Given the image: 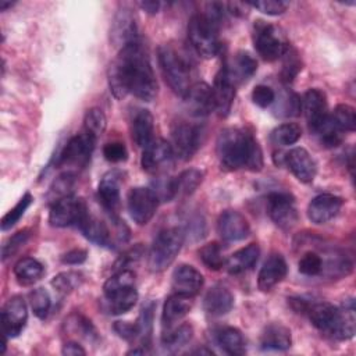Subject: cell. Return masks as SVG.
I'll use <instances>...</instances> for the list:
<instances>
[{
	"label": "cell",
	"mask_w": 356,
	"mask_h": 356,
	"mask_svg": "<svg viewBox=\"0 0 356 356\" xmlns=\"http://www.w3.org/2000/svg\"><path fill=\"white\" fill-rule=\"evenodd\" d=\"M110 90L117 99L128 93L152 102L157 95V81L149 54L143 44L136 40L124 46L108 68Z\"/></svg>",
	"instance_id": "obj_1"
},
{
	"label": "cell",
	"mask_w": 356,
	"mask_h": 356,
	"mask_svg": "<svg viewBox=\"0 0 356 356\" xmlns=\"http://www.w3.org/2000/svg\"><path fill=\"white\" fill-rule=\"evenodd\" d=\"M216 152L227 170L248 168L259 171L263 167V153L253 136L243 128H225L218 134Z\"/></svg>",
	"instance_id": "obj_2"
},
{
	"label": "cell",
	"mask_w": 356,
	"mask_h": 356,
	"mask_svg": "<svg viewBox=\"0 0 356 356\" xmlns=\"http://www.w3.org/2000/svg\"><path fill=\"white\" fill-rule=\"evenodd\" d=\"M306 313L312 324L325 335L335 339H349L355 335L356 317L353 300L349 302V306L345 305L343 309H338L327 302H312Z\"/></svg>",
	"instance_id": "obj_3"
},
{
	"label": "cell",
	"mask_w": 356,
	"mask_h": 356,
	"mask_svg": "<svg viewBox=\"0 0 356 356\" xmlns=\"http://www.w3.org/2000/svg\"><path fill=\"white\" fill-rule=\"evenodd\" d=\"M159 63L163 76L174 93L185 96L191 88V67L188 61L170 44L159 49Z\"/></svg>",
	"instance_id": "obj_4"
},
{
	"label": "cell",
	"mask_w": 356,
	"mask_h": 356,
	"mask_svg": "<svg viewBox=\"0 0 356 356\" xmlns=\"http://www.w3.org/2000/svg\"><path fill=\"white\" fill-rule=\"evenodd\" d=\"M188 38L195 51L204 58L217 56L221 49L218 25L204 14H195L191 18L188 25Z\"/></svg>",
	"instance_id": "obj_5"
},
{
	"label": "cell",
	"mask_w": 356,
	"mask_h": 356,
	"mask_svg": "<svg viewBox=\"0 0 356 356\" xmlns=\"http://www.w3.org/2000/svg\"><path fill=\"white\" fill-rule=\"evenodd\" d=\"M184 242V234L179 228H165L154 238L149 252V268L153 273L165 270L177 257Z\"/></svg>",
	"instance_id": "obj_6"
},
{
	"label": "cell",
	"mask_w": 356,
	"mask_h": 356,
	"mask_svg": "<svg viewBox=\"0 0 356 356\" xmlns=\"http://www.w3.org/2000/svg\"><path fill=\"white\" fill-rule=\"evenodd\" d=\"M95 143H96V139L88 135L86 132L72 136L65 143L63 150L58 153L56 165L65 167L68 168L70 172H72L71 170L86 167V164L90 160V154L93 152Z\"/></svg>",
	"instance_id": "obj_7"
},
{
	"label": "cell",
	"mask_w": 356,
	"mask_h": 356,
	"mask_svg": "<svg viewBox=\"0 0 356 356\" xmlns=\"http://www.w3.org/2000/svg\"><path fill=\"white\" fill-rule=\"evenodd\" d=\"M253 42L259 56L267 61L280 58L288 47V43L285 42L280 29L264 21H257L254 24Z\"/></svg>",
	"instance_id": "obj_8"
},
{
	"label": "cell",
	"mask_w": 356,
	"mask_h": 356,
	"mask_svg": "<svg viewBox=\"0 0 356 356\" xmlns=\"http://www.w3.org/2000/svg\"><path fill=\"white\" fill-rule=\"evenodd\" d=\"M86 214H88V207L82 199L67 196L51 204L50 213H49V222L50 225L58 227V228L79 225V222Z\"/></svg>",
	"instance_id": "obj_9"
},
{
	"label": "cell",
	"mask_w": 356,
	"mask_h": 356,
	"mask_svg": "<svg viewBox=\"0 0 356 356\" xmlns=\"http://www.w3.org/2000/svg\"><path fill=\"white\" fill-rule=\"evenodd\" d=\"M159 206V197L152 188L136 186L128 193V211L131 218L139 224H147L156 214Z\"/></svg>",
	"instance_id": "obj_10"
},
{
	"label": "cell",
	"mask_w": 356,
	"mask_h": 356,
	"mask_svg": "<svg viewBox=\"0 0 356 356\" xmlns=\"http://www.w3.org/2000/svg\"><path fill=\"white\" fill-rule=\"evenodd\" d=\"M202 135H203V131L199 125H195L186 121L177 122L171 132L172 152L177 153V156L184 160L191 159L200 147Z\"/></svg>",
	"instance_id": "obj_11"
},
{
	"label": "cell",
	"mask_w": 356,
	"mask_h": 356,
	"mask_svg": "<svg viewBox=\"0 0 356 356\" xmlns=\"http://www.w3.org/2000/svg\"><path fill=\"white\" fill-rule=\"evenodd\" d=\"M268 216L281 229H291L298 222V210L291 195L274 192L268 195Z\"/></svg>",
	"instance_id": "obj_12"
},
{
	"label": "cell",
	"mask_w": 356,
	"mask_h": 356,
	"mask_svg": "<svg viewBox=\"0 0 356 356\" xmlns=\"http://www.w3.org/2000/svg\"><path fill=\"white\" fill-rule=\"evenodd\" d=\"M28 320L26 303L21 296L10 298L1 309L3 332L8 338L18 337Z\"/></svg>",
	"instance_id": "obj_13"
},
{
	"label": "cell",
	"mask_w": 356,
	"mask_h": 356,
	"mask_svg": "<svg viewBox=\"0 0 356 356\" xmlns=\"http://www.w3.org/2000/svg\"><path fill=\"white\" fill-rule=\"evenodd\" d=\"M184 100H185L186 108L192 115L204 117L211 111H216L213 88H210L204 82L192 83L188 92L185 93Z\"/></svg>",
	"instance_id": "obj_14"
},
{
	"label": "cell",
	"mask_w": 356,
	"mask_h": 356,
	"mask_svg": "<svg viewBox=\"0 0 356 356\" xmlns=\"http://www.w3.org/2000/svg\"><path fill=\"white\" fill-rule=\"evenodd\" d=\"M111 42L121 49L132 42L138 40V28L135 14L131 8L122 7L114 17L110 31Z\"/></svg>",
	"instance_id": "obj_15"
},
{
	"label": "cell",
	"mask_w": 356,
	"mask_h": 356,
	"mask_svg": "<svg viewBox=\"0 0 356 356\" xmlns=\"http://www.w3.org/2000/svg\"><path fill=\"white\" fill-rule=\"evenodd\" d=\"M300 108L306 117L309 129H316L328 115L325 93L317 88L306 90L300 100Z\"/></svg>",
	"instance_id": "obj_16"
},
{
	"label": "cell",
	"mask_w": 356,
	"mask_h": 356,
	"mask_svg": "<svg viewBox=\"0 0 356 356\" xmlns=\"http://www.w3.org/2000/svg\"><path fill=\"white\" fill-rule=\"evenodd\" d=\"M217 231L224 241L235 242L249 235L250 227L245 216L235 210H225L217 220Z\"/></svg>",
	"instance_id": "obj_17"
},
{
	"label": "cell",
	"mask_w": 356,
	"mask_h": 356,
	"mask_svg": "<svg viewBox=\"0 0 356 356\" xmlns=\"http://www.w3.org/2000/svg\"><path fill=\"white\" fill-rule=\"evenodd\" d=\"M343 204L342 197L331 195V193H323L312 199L307 207V216L309 220L314 224H325L330 220H332L341 210Z\"/></svg>",
	"instance_id": "obj_18"
},
{
	"label": "cell",
	"mask_w": 356,
	"mask_h": 356,
	"mask_svg": "<svg viewBox=\"0 0 356 356\" xmlns=\"http://www.w3.org/2000/svg\"><path fill=\"white\" fill-rule=\"evenodd\" d=\"M171 282L175 293L193 298L202 289L204 280L200 271H197L195 267L189 264H181L172 271Z\"/></svg>",
	"instance_id": "obj_19"
},
{
	"label": "cell",
	"mask_w": 356,
	"mask_h": 356,
	"mask_svg": "<svg viewBox=\"0 0 356 356\" xmlns=\"http://www.w3.org/2000/svg\"><path fill=\"white\" fill-rule=\"evenodd\" d=\"M285 163L291 172L300 182H312L317 172V164L309 152L303 147H295L285 156Z\"/></svg>",
	"instance_id": "obj_20"
},
{
	"label": "cell",
	"mask_w": 356,
	"mask_h": 356,
	"mask_svg": "<svg viewBox=\"0 0 356 356\" xmlns=\"http://www.w3.org/2000/svg\"><path fill=\"white\" fill-rule=\"evenodd\" d=\"M222 68L235 86H238L253 76L257 71V61L248 51H238L229 61L222 64Z\"/></svg>",
	"instance_id": "obj_21"
},
{
	"label": "cell",
	"mask_w": 356,
	"mask_h": 356,
	"mask_svg": "<svg viewBox=\"0 0 356 356\" xmlns=\"http://www.w3.org/2000/svg\"><path fill=\"white\" fill-rule=\"evenodd\" d=\"M172 147L171 143H168L164 139H153L142 153L140 164L142 168L147 172H156L159 171L165 163L170 161L172 157Z\"/></svg>",
	"instance_id": "obj_22"
},
{
	"label": "cell",
	"mask_w": 356,
	"mask_h": 356,
	"mask_svg": "<svg viewBox=\"0 0 356 356\" xmlns=\"http://www.w3.org/2000/svg\"><path fill=\"white\" fill-rule=\"evenodd\" d=\"M288 271L286 261L282 254H271L261 266L257 277V285L261 291H270L278 282H281Z\"/></svg>",
	"instance_id": "obj_23"
},
{
	"label": "cell",
	"mask_w": 356,
	"mask_h": 356,
	"mask_svg": "<svg viewBox=\"0 0 356 356\" xmlns=\"http://www.w3.org/2000/svg\"><path fill=\"white\" fill-rule=\"evenodd\" d=\"M235 92H236L235 83L228 78L227 72L221 67L214 78V86H213L216 111L221 117H227L228 113L231 111V107L235 99Z\"/></svg>",
	"instance_id": "obj_24"
},
{
	"label": "cell",
	"mask_w": 356,
	"mask_h": 356,
	"mask_svg": "<svg viewBox=\"0 0 356 356\" xmlns=\"http://www.w3.org/2000/svg\"><path fill=\"white\" fill-rule=\"evenodd\" d=\"M120 185H121V178H120V174L115 171L107 172L99 184V189H97L99 199L103 207L111 214H115L121 204Z\"/></svg>",
	"instance_id": "obj_25"
},
{
	"label": "cell",
	"mask_w": 356,
	"mask_h": 356,
	"mask_svg": "<svg viewBox=\"0 0 356 356\" xmlns=\"http://www.w3.org/2000/svg\"><path fill=\"white\" fill-rule=\"evenodd\" d=\"M234 307V295L222 285H216L207 291L203 299V309L211 316H224Z\"/></svg>",
	"instance_id": "obj_26"
},
{
	"label": "cell",
	"mask_w": 356,
	"mask_h": 356,
	"mask_svg": "<svg viewBox=\"0 0 356 356\" xmlns=\"http://www.w3.org/2000/svg\"><path fill=\"white\" fill-rule=\"evenodd\" d=\"M131 132L134 142L143 149L154 139V120L149 110L140 108L134 114Z\"/></svg>",
	"instance_id": "obj_27"
},
{
	"label": "cell",
	"mask_w": 356,
	"mask_h": 356,
	"mask_svg": "<svg viewBox=\"0 0 356 356\" xmlns=\"http://www.w3.org/2000/svg\"><path fill=\"white\" fill-rule=\"evenodd\" d=\"M260 256V249L256 243H250L235 253H232L225 261V267L229 274H242L254 267Z\"/></svg>",
	"instance_id": "obj_28"
},
{
	"label": "cell",
	"mask_w": 356,
	"mask_h": 356,
	"mask_svg": "<svg viewBox=\"0 0 356 356\" xmlns=\"http://www.w3.org/2000/svg\"><path fill=\"white\" fill-rule=\"evenodd\" d=\"M79 229L82 231V234L93 243L100 245V246H108L110 243H113V238H111V232L108 229V227L106 225L104 221H102L100 218L88 214L82 218V221L79 222Z\"/></svg>",
	"instance_id": "obj_29"
},
{
	"label": "cell",
	"mask_w": 356,
	"mask_h": 356,
	"mask_svg": "<svg viewBox=\"0 0 356 356\" xmlns=\"http://www.w3.org/2000/svg\"><path fill=\"white\" fill-rule=\"evenodd\" d=\"M260 345L263 349L285 350L292 345V335L289 328L280 323H273L267 325L261 334Z\"/></svg>",
	"instance_id": "obj_30"
},
{
	"label": "cell",
	"mask_w": 356,
	"mask_h": 356,
	"mask_svg": "<svg viewBox=\"0 0 356 356\" xmlns=\"http://www.w3.org/2000/svg\"><path fill=\"white\" fill-rule=\"evenodd\" d=\"M192 298L181 293H174L168 296L163 306V323L165 325H171L175 321H179L185 317L192 309Z\"/></svg>",
	"instance_id": "obj_31"
},
{
	"label": "cell",
	"mask_w": 356,
	"mask_h": 356,
	"mask_svg": "<svg viewBox=\"0 0 356 356\" xmlns=\"http://www.w3.org/2000/svg\"><path fill=\"white\" fill-rule=\"evenodd\" d=\"M44 274V267L33 257H24L14 266V275L21 285H32Z\"/></svg>",
	"instance_id": "obj_32"
},
{
	"label": "cell",
	"mask_w": 356,
	"mask_h": 356,
	"mask_svg": "<svg viewBox=\"0 0 356 356\" xmlns=\"http://www.w3.org/2000/svg\"><path fill=\"white\" fill-rule=\"evenodd\" d=\"M203 181V172L197 168L182 171L178 177L172 178L174 197H186L192 195Z\"/></svg>",
	"instance_id": "obj_33"
},
{
	"label": "cell",
	"mask_w": 356,
	"mask_h": 356,
	"mask_svg": "<svg viewBox=\"0 0 356 356\" xmlns=\"http://www.w3.org/2000/svg\"><path fill=\"white\" fill-rule=\"evenodd\" d=\"M217 343L225 353L232 356H239L246 352L243 335L239 330L234 327L221 328L217 332Z\"/></svg>",
	"instance_id": "obj_34"
},
{
	"label": "cell",
	"mask_w": 356,
	"mask_h": 356,
	"mask_svg": "<svg viewBox=\"0 0 356 356\" xmlns=\"http://www.w3.org/2000/svg\"><path fill=\"white\" fill-rule=\"evenodd\" d=\"M107 302V312L111 314H122L131 310L136 300H138V292L135 286H129L125 289H121L110 296H104Z\"/></svg>",
	"instance_id": "obj_35"
},
{
	"label": "cell",
	"mask_w": 356,
	"mask_h": 356,
	"mask_svg": "<svg viewBox=\"0 0 356 356\" xmlns=\"http://www.w3.org/2000/svg\"><path fill=\"white\" fill-rule=\"evenodd\" d=\"M312 132L318 138L324 147H337L342 143L343 139V131L337 127L330 115H327V118Z\"/></svg>",
	"instance_id": "obj_36"
},
{
	"label": "cell",
	"mask_w": 356,
	"mask_h": 356,
	"mask_svg": "<svg viewBox=\"0 0 356 356\" xmlns=\"http://www.w3.org/2000/svg\"><path fill=\"white\" fill-rule=\"evenodd\" d=\"M135 286V273L131 268H124L114 271V274L107 278V281L103 285L104 296H110L121 289Z\"/></svg>",
	"instance_id": "obj_37"
},
{
	"label": "cell",
	"mask_w": 356,
	"mask_h": 356,
	"mask_svg": "<svg viewBox=\"0 0 356 356\" xmlns=\"http://www.w3.org/2000/svg\"><path fill=\"white\" fill-rule=\"evenodd\" d=\"M302 136V129L295 122H285L278 125L271 132V142L278 146H289L296 143Z\"/></svg>",
	"instance_id": "obj_38"
},
{
	"label": "cell",
	"mask_w": 356,
	"mask_h": 356,
	"mask_svg": "<svg viewBox=\"0 0 356 356\" xmlns=\"http://www.w3.org/2000/svg\"><path fill=\"white\" fill-rule=\"evenodd\" d=\"M193 334V328L191 324H181L177 328H172L163 334L161 342L168 349H178L184 345H186Z\"/></svg>",
	"instance_id": "obj_39"
},
{
	"label": "cell",
	"mask_w": 356,
	"mask_h": 356,
	"mask_svg": "<svg viewBox=\"0 0 356 356\" xmlns=\"http://www.w3.org/2000/svg\"><path fill=\"white\" fill-rule=\"evenodd\" d=\"M281 57L284 60L282 70H281V79L285 83H291L302 70V61L299 58L298 51L293 47H291V44H288V47L285 49Z\"/></svg>",
	"instance_id": "obj_40"
},
{
	"label": "cell",
	"mask_w": 356,
	"mask_h": 356,
	"mask_svg": "<svg viewBox=\"0 0 356 356\" xmlns=\"http://www.w3.org/2000/svg\"><path fill=\"white\" fill-rule=\"evenodd\" d=\"M107 125V120L104 113L100 108H89L83 117V132L90 135L92 138L97 139L102 136Z\"/></svg>",
	"instance_id": "obj_41"
},
{
	"label": "cell",
	"mask_w": 356,
	"mask_h": 356,
	"mask_svg": "<svg viewBox=\"0 0 356 356\" xmlns=\"http://www.w3.org/2000/svg\"><path fill=\"white\" fill-rule=\"evenodd\" d=\"M199 257L202 263L210 270H220L225 264L222 249L217 242L203 245L199 250Z\"/></svg>",
	"instance_id": "obj_42"
},
{
	"label": "cell",
	"mask_w": 356,
	"mask_h": 356,
	"mask_svg": "<svg viewBox=\"0 0 356 356\" xmlns=\"http://www.w3.org/2000/svg\"><path fill=\"white\" fill-rule=\"evenodd\" d=\"M83 282V275L78 271H63L53 277L51 286L60 293H70Z\"/></svg>",
	"instance_id": "obj_43"
},
{
	"label": "cell",
	"mask_w": 356,
	"mask_h": 356,
	"mask_svg": "<svg viewBox=\"0 0 356 356\" xmlns=\"http://www.w3.org/2000/svg\"><path fill=\"white\" fill-rule=\"evenodd\" d=\"M74 186H75V175H74V172L65 171L58 178H56V181L53 182V185L50 188V192H49V197L54 203V202H57V200H60L63 197L71 196V193L74 191Z\"/></svg>",
	"instance_id": "obj_44"
},
{
	"label": "cell",
	"mask_w": 356,
	"mask_h": 356,
	"mask_svg": "<svg viewBox=\"0 0 356 356\" xmlns=\"http://www.w3.org/2000/svg\"><path fill=\"white\" fill-rule=\"evenodd\" d=\"M330 117L343 132H352L356 128V111L349 104H338Z\"/></svg>",
	"instance_id": "obj_45"
},
{
	"label": "cell",
	"mask_w": 356,
	"mask_h": 356,
	"mask_svg": "<svg viewBox=\"0 0 356 356\" xmlns=\"http://www.w3.org/2000/svg\"><path fill=\"white\" fill-rule=\"evenodd\" d=\"M323 266H324V259L320 256L317 252H306L298 263L299 273L307 277H314L320 275L323 273Z\"/></svg>",
	"instance_id": "obj_46"
},
{
	"label": "cell",
	"mask_w": 356,
	"mask_h": 356,
	"mask_svg": "<svg viewBox=\"0 0 356 356\" xmlns=\"http://www.w3.org/2000/svg\"><path fill=\"white\" fill-rule=\"evenodd\" d=\"M29 303L32 307L33 314L38 318H46L51 306V300H50V295L46 289L43 288H36L32 292H29Z\"/></svg>",
	"instance_id": "obj_47"
},
{
	"label": "cell",
	"mask_w": 356,
	"mask_h": 356,
	"mask_svg": "<svg viewBox=\"0 0 356 356\" xmlns=\"http://www.w3.org/2000/svg\"><path fill=\"white\" fill-rule=\"evenodd\" d=\"M32 200H33L32 195H31L29 192H26V193L18 200V203L1 218V229H3V231H7V229H10L11 227H14V225L19 221V218L25 214V211H26V209L31 206Z\"/></svg>",
	"instance_id": "obj_48"
},
{
	"label": "cell",
	"mask_w": 356,
	"mask_h": 356,
	"mask_svg": "<svg viewBox=\"0 0 356 356\" xmlns=\"http://www.w3.org/2000/svg\"><path fill=\"white\" fill-rule=\"evenodd\" d=\"M65 325L70 327V330L74 334H79L81 337H83L86 339H90L92 337H96V330L92 325V323L81 314H71L65 320Z\"/></svg>",
	"instance_id": "obj_49"
},
{
	"label": "cell",
	"mask_w": 356,
	"mask_h": 356,
	"mask_svg": "<svg viewBox=\"0 0 356 356\" xmlns=\"http://www.w3.org/2000/svg\"><path fill=\"white\" fill-rule=\"evenodd\" d=\"M28 238H29V231L28 229L18 231L11 238H8V241L3 245V249H1V259L6 260V259L11 257L14 253H17L19 250V248L25 245Z\"/></svg>",
	"instance_id": "obj_50"
},
{
	"label": "cell",
	"mask_w": 356,
	"mask_h": 356,
	"mask_svg": "<svg viewBox=\"0 0 356 356\" xmlns=\"http://www.w3.org/2000/svg\"><path fill=\"white\" fill-rule=\"evenodd\" d=\"M252 100L256 106L266 108L275 102V92L267 85H257L252 90Z\"/></svg>",
	"instance_id": "obj_51"
},
{
	"label": "cell",
	"mask_w": 356,
	"mask_h": 356,
	"mask_svg": "<svg viewBox=\"0 0 356 356\" xmlns=\"http://www.w3.org/2000/svg\"><path fill=\"white\" fill-rule=\"evenodd\" d=\"M143 246L140 243L135 245L134 248L128 249L124 254H121V257H118V260L114 263L113 270L118 271V270H124V268H129V266L135 261H138L142 256H143Z\"/></svg>",
	"instance_id": "obj_52"
},
{
	"label": "cell",
	"mask_w": 356,
	"mask_h": 356,
	"mask_svg": "<svg viewBox=\"0 0 356 356\" xmlns=\"http://www.w3.org/2000/svg\"><path fill=\"white\" fill-rule=\"evenodd\" d=\"M249 6L253 8H257L259 11L267 15H280L288 8V3L281 0H261V1L252 3Z\"/></svg>",
	"instance_id": "obj_53"
},
{
	"label": "cell",
	"mask_w": 356,
	"mask_h": 356,
	"mask_svg": "<svg viewBox=\"0 0 356 356\" xmlns=\"http://www.w3.org/2000/svg\"><path fill=\"white\" fill-rule=\"evenodd\" d=\"M103 156L106 157V160L111 161V163H120L127 160L128 152L124 143L121 142H110L106 143L103 147Z\"/></svg>",
	"instance_id": "obj_54"
},
{
	"label": "cell",
	"mask_w": 356,
	"mask_h": 356,
	"mask_svg": "<svg viewBox=\"0 0 356 356\" xmlns=\"http://www.w3.org/2000/svg\"><path fill=\"white\" fill-rule=\"evenodd\" d=\"M114 330L124 339H134V338L138 337V325H136V323L131 324V323H127V321H117L114 324Z\"/></svg>",
	"instance_id": "obj_55"
},
{
	"label": "cell",
	"mask_w": 356,
	"mask_h": 356,
	"mask_svg": "<svg viewBox=\"0 0 356 356\" xmlns=\"http://www.w3.org/2000/svg\"><path fill=\"white\" fill-rule=\"evenodd\" d=\"M88 252L83 249H72L61 256V261L64 264H81L86 260Z\"/></svg>",
	"instance_id": "obj_56"
},
{
	"label": "cell",
	"mask_w": 356,
	"mask_h": 356,
	"mask_svg": "<svg viewBox=\"0 0 356 356\" xmlns=\"http://www.w3.org/2000/svg\"><path fill=\"white\" fill-rule=\"evenodd\" d=\"M61 353L67 355V356H83V355H86L85 349L78 342H72V341L63 345Z\"/></svg>",
	"instance_id": "obj_57"
},
{
	"label": "cell",
	"mask_w": 356,
	"mask_h": 356,
	"mask_svg": "<svg viewBox=\"0 0 356 356\" xmlns=\"http://www.w3.org/2000/svg\"><path fill=\"white\" fill-rule=\"evenodd\" d=\"M139 6L149 14H156L160 8V3L159 1H140Z\"/></svg>",
	"instance_id": "obj_58"
},
{
	"label": "cell",
	"mask_w": 356,
	"mask_h": 356,
	"mask_svg": "<svg viewBox=\"0 0 356 356\" xmlns=\"http://www.w3.org/2000/svg\"><path fill=\"white\" fill-rule=\"evenodd\" d=\"M14 1H7V0H0V11H6L7 8L13 7Z\"/></svg>",
	"instance_id": "obj_59"
}]
</instances>
